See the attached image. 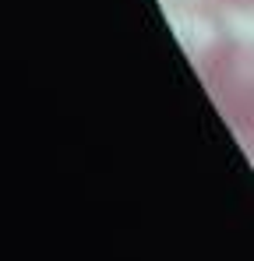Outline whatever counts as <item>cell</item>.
<instances>
[{
	"instance_id": "cell-1",
	"label": "cell",
	"mask_w": 254,
	"mask_h": 261,
	"mask_svg": "<svg viewBox=\"0 0 254 261\" xmlns=\"http://www.w3.org/2000/svg\"><path fill=\"white\" fill-rule=\"evenodd\" d=\"M194 67L219 117L230 124L244 155L254 163V43L219 32L194 53Z\"/></svg>"
},
{
	"instance_id": "cell-2",
	"label": "cell",
	"mask_w": 254,
	"mask_h": 261,
	"mask_svg": "<svg viewBox=\"0 0 254 261\" xmlns=\"http://www.w3.org/2000/svg\"><path fill=\"white\" fill-rule=\"evenodd\" d=\"M226 11H240V14H254V0H212Z\"/></svg>"
}]
</instances>
